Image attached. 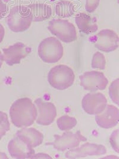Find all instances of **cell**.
Segmentation results:
<instances>
[{"instance_id":"1","label":"cell","mask_w":119,"mask_h":159,"mask_svg":"<svg viewBox=\"0 0 119 159\" xmlns=\"http://www.w3.org/2000/svg\"><path fill=\"white\" fill-rule=\"evenodd\" d=\"M38 111L36 105L29 98H22L16 100L10 109L12 123L18 128L31 126L36 120Z\"/></svg>"},{"instance_id":"2","label":"cell","mask_w":119,"mask_h":159,"mask_svg":"<svg viewBox=\"0 0 119 159\" xmlns=\"http://www.w3.org/2000/svg\"><path fill=\"white\" fill-rule=\"evenodd\" d=\"M10 30L14 33H22L28 30L32 22V17L28 8L22 5L13 7L6 18Z\"/></svg>"},{"instance_id":"3","label":"cell","mask_w":119,"mask_h":159,"mask_svg":"<svg viewBox=\"0 0 119 159\" xmlns=\"http://www.w3.org/2000/svg\"><path fill=\"white\" fill-rule=\"evenodd\" d=\"M75 75L68 66L60 64L52 67L48 74V81L51 87L64 90L71 87L75 81Z\"/></svg>"},{"instance_id":"4","label":"cell","mask_w":119,"mask_h":159,"mask_svg":"<svg viewBox=\"0 0 119 159\" xmlns=\"http://www.w3.org/2000/svg\"><path fill=\"white\" fill-rule=\"evenodd\" d=\"M38 52L43 62L55 63L63 57L64 49L59 39L49 37L43 39L39 44Z\"/></svg>"},{"instance_id":"5","label":"cell","mask_w":119,"mask_h":159,"mask_svg":"<svg viewBox=\"0 0 119 159\" xmlns=\"http://www.w3.org/2000/svg\"><path fill=\"white\" fill-rule=\"evenodd\" d=\"M48 29L52 34L66 43L75 41L77 38L76 28L68 20L53 19L49 22Z\"/></svg>"},{"instance_id":"6","label":"cell","mask_w":119,"mask_h":159,"mask_svg":"<svg viewBox=\"0 0 119 159\" xmlns=\"http://www.w3.org/2000/svg\"><path fill=\"white\" fill-rule=\"evenodd\" d=\"M54 141L47 143V145H52L55 150L64 151L68 149H73L78 147L81 142L87 141L80 131L78 130L75 133L72 132H66L61 136L59 134L54 135Z\"/></svg>"},{"instance_id":"7","label":"cell","mask_w":119,"mask_h":159,"mask_svg":"<svg viewBox=\"0 0 119 159\" xmlns=\"http://www.w3.org/2000/svg\"><path fill=\"white\" fill-rule=\"evenodd\" d=\"M93 38L95 47L102 52H110L119 48V35L110 29L102 30Z\"/></svg>"},{"instance_id":"8","label":"cell","mask_w":119,"mask_h":159,"mask_svg":"<svg viewBox=\"0 0 119 159\" xmlns=\"http://www.w3.org/2000/svg\"><path fill=\"white\" fill-rule=\"evenodd\" d=\"M79 78L80 85L86 90L91 91L104 90L109 84V80L104 73L98 71L85 72Z\"/></svg>"},{"instance_id":"9","label":"cell","mask_w":119,"mask_h":159,"mask_svg":"<svg viewBox=\"0 0 119 159\" xmlns=\"http://www.w3.org/2000/svg\"><path fill=\"white\" fill-rule=\"evenodd\" d=\"M107 105V100L100 93H88L82 101L83 109L89 115H97L102 112Z\"/></svg>"},{"instance_id":"10","label":"cell","mask_w":119,"mask_h":159,"mask_svg":"<svg viewBox=\"0 0 119 159\" xmlns=\"http://www.w3.org/2000/svg\"><path fill=\"white\" fill-rule=\"evenodd\" d=\"M31 48L22 42H17L2 49L4 60L10 66L20 64L31 52Z\"/></svg>"},{"instance_id":"11","label":"cell","mask_w":119,"mask_h":159,"mask_svg":"<svg viewBox=\"0 0 119 159\" xmlns=\"http://www.w3.org/2000/svg\"><path fill=\"white\" fill-rule=\"evenodd\" d=\"M34 103L38 111L36 123L42 125H50L57 116L55 105L51 102H43L41 98L36 99Z\"/></svg>"},{"instance_id":"12","label":"cell","mask_w":119,"mask_h":159,"mask_svg":"<svg viewBox=\"0 0 119 159\" xmlns=\"http://www.w3.org/2000/svg\"><path fill=\"white\" fill-rule=\"evenodd\" d=\"M107 153L106 148L102 145L96 143H86L79 148L76 149H71L68 151L65 157L68 159H77L85 157L87 156H101Z\"/></svg>"},{"instance_id":"13","label":"cell","mask_w":119,"mask_h":159,"mask_svg":"<svg viewBox=\"0 0 119 159\" xmlns=\"http://www.w3.org/2000/svg\"><path fill=\"white\" fill-rule=\"evenodd\" d=\"M95 121L101 128H113L119 123V109L116 106L108 105L100 114L96 115Z\"/></svg>"},{"instance_id":"14","label":"cell","mask_w":119,"mask_h":159,"mask_svg":"<svg viewBox=\"0 0 119 159\" xmlns=\"http://www.w3.org/2000/svg\"><path fill=\"white\" fill-rule=\"evenodd\" d=\"M7 148L11 157L15 159L31 158L35 154L34 148L26 144L17 136L9 142Z\"/></svg>"},{"instance_id":"15","label":"cell","mask_w":119,"mask_h":159,"mask_svg":"<svg viewBox=\"0 0 119 159\" xmlns=\"http://www.w3.org/2000/svg\"><path fill=\"white\" fill-rule=\"evenodd\" d=\"M16 136L32 148L40 145L43 140V133L35 128H22L16 133Z\"/></svg>"},{"instance_id":"16","label":"cell","mask_w":119,"mask_h":159,"mask_svg":"<svg viewBox=\"0 0 119 159\" xmlns=\"http://www.w3.org/2000/svg\"><path fill=\"white\" fill-rule=\"evenodd\" d=\"M75 22L79 30L85 34L95 33L98 29L96 19L85 13H80L77 15Z\"/></svg>"},{"instance_id":"17","label":"cell","mask_w":119,"mask_h":159,"mask_svg":"<svg viewBox=\"0 0 119 159\" xmlns=\"http://www.w3.org/2000/svg\"><path fill=\"white\" fill-rule=\"evenodd\" d=\"M32 17V22H42L48 19L52 15V8L44 3H33L27 7Z\"/></svg>"},{"instance_id":"18","label":"cell","mask_w":119,"mask_h":159,"mask_svg":"<svg viewBox=\"0 0 119 159\" xmlns=\"http://www.w3.org/2000/svg\"><path fill=\"white\" fill-rule=\"evenodd\" d=\"M74 4L68 1H61L55 6V14L60 18H68L74 13Z\"/></svg>"},{"instance_id":"19","label":"cell","mask_w":119,"mask_h":159,"mask_svg":"<svg viewBox=\"0 0 119 159\" xmlns=\"http://www.w3.org/2000/svg\"><path fill=\"white\" fill-rule=\"evenodd\" d=\"M57 124L60 130L68 131L76 125L77 120L74 117H71L68 115H63L57 120Z\"/></svg>"},{"instance_id":"20","label":"cell","mask_w":119,"mask_h":159,"mask_svg":"<svg viewBox=\"0 0 119 159\" xmlns=\"http://www.w3.org/2000/svg\"><path fill=\"white\" fill-rule=\"evenodd\" d=\"M106 60L105 56L100 52L94 53L91 62V66L93 69L104 70L105 69Z\"/></svg>"},{"instance_id":"21","label":"cell","mask_w":119,"mask_h":159,"mask_svg":"<svg viewBox=\"0 0 119 159\" xmlns=\"http://www.w3.org/2000/svg\"><path fill=\"white\" fill-rule=\"evenodd\" d=\"M109 91L111 100L119 106V78L112 82Z\"/></svg>"},{"instance_id":"22","label":"cell","mask_w":119,"mask_h":159,"mask_svg":"<svg viewBox=\"0 0 119 159\" xmlns=\"http://www.w3.org/2000/svg\"><path fill=\"white\" fill-rule=\"evenodd\" d=\"M10 129L8 116L6 113L0 111V140L9 132Z\"/></svg>"},{"instance_id":"23","label":"cell","mask_w":119,"mask_h":159,"mask_svg":"<svg viewBox=\"0 0 119 159\" xmlns=\"http://www.w3.org/2000/svg\"><path fill=\"white\" fill-rule=\"evenodd\" d=\"M110 143L113 149L119 154V130H116L111 134Z\"/></svg>"},{"instance_id":"24","label":"cell","mask_w":119,"mask_h":159,"mask_svg":"<svg viewBox=\"0 0 119 159\" xmlns=\"http://www.w3.org/2000/svg\"><path fill=\"white\" fill-rule=\"evenodd\" d=\"M100 0H86L85 10L88 13H92L100 5Z\"/></svg>"},{"instance_id":"25","label":"cell","mask_w":119,"mask_h":159,"mask_svg":"<svg viewBox=\"0 0 119 159\" xmlns=\"http://www.w3.org/2000/svg\"><path fill=\"white\" fill-rule=\"evenodd\" d=\"M7 11V5L3 2L2 0H0V19L5 16Z\"/></svg>"},{"instance_id":"26","label":"cell","mask_w":119,"mask_h":159,"mask_svg":"<svg viewBox=\"0 0 119 159\" xmlns=\"http://www.w3.org/2000/svg\"><path fill=\"white\" fill-rule=\"evenodd\" d=\"M35 159V158H43V159H45V158H48V159H51V157H50L49 155L44 154V153H38L37 154L33 155L31 157V159Z\"/></svg>"},{"instance_id":"27","label":"cell","mask_w":119,"mask_h":159,"mask_svg":"<svg viewBox=\"0 0 119 159\" xmlns=\"http://www.w3.org/2000/svg\"><path fill=\"white\" fill-rule=\"evenodd\" d=\"M5 35V29L2 24H0V43L2 42Z\"/></svg>"},{"instance_id":"28","label":"cell","mask_w":119,"mask_h":159,"mask_svg":"<svg viewBox=\"0 0 119 159\" xmlns=\"http://www.w3.org/2000/svg\"><path fill=\"white\" fill-rule=\"evenodd\" d=\"M4 57H3V54L0 51V69L3 64V61H4Z\"/></svg>"},{"instance_id":"29","label":"cell","mask_w":119,"mask_h":159,"mask_svg":"<svg viewBox=\"0 0 119 159\" xmlns=\"http://www.w3.org/2000/svg\"><path fill=\"white\" fill-rule=\"evenodd\" d=\"M0 159H8V157L4 152L0 151Z\"/></svg>"},{"instance_id":"30","label":"cell","mask_w":119,"mask_h":159,"mask_svg":"<svg viewBox=\"0 0 119 159\" xmlns=\"http://www.w3.org/2000/svg\"><path fill=\"white\" fill-rule=\"evenodd\" d=\"M117 2H118V4H119V0H117Z\"/></svg>"},{"instance_id":"31","label":"cell","mask_w":119,"mask_h":159,"mask_svg":"<svg viewBox=\"0 0 119 159\" xmlns=\"http://www.w3.org/2000/svg\"></svg>"}]
</instances>
